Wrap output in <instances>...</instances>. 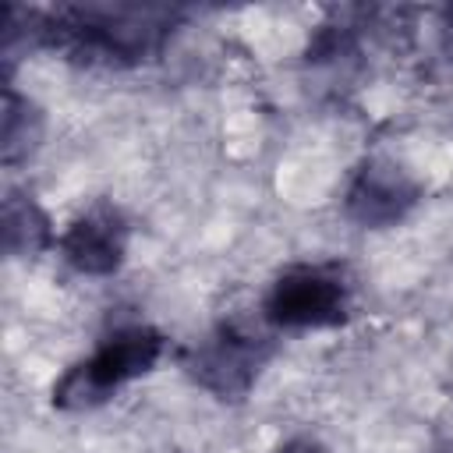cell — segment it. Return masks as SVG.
<instances>
[{"mask_svg": "<svg viewBox=\"0 0 453 453\" xmlns=\"http://www.w3.org/2000/svg\"><path fill=\"white\" fill-rule=\"evenodd\" d=\"M166 350V340L159 329L134 322V326H120L110 336L99 340V347L74 361L71 368H64V375L53 382L50 403L57 411H96L103 407L120 386L149 375L159 357Z\"/></svg>", "mask_w": 453, "mask_h": 453, "instance_id": "1", "label": "cell"}, {"mask_svg": "<svg viewBox=\"0 0 453 453\" xmlns=\"http://www.w3.org/2000/svg\"><path fill=\"white\" fill-rule=\"evenodd\" d=\"M354 290L336 265H287L265 290L262 319L273 329H336L350 319Z\"/></svg>", "mask_w": 453, "mask_h": 453, "instance_id": "2", "label": "cell"}, {"mask_svg": "<svg viewBox=\"0 0 453 453\" xmlns=\"http://www.w3.org/2000/svg\"><path fill=\"white\" fill-rule=\"evenodd\" d=\"M269 336H262L258 329L223 322L216 333H209L198 347L184 354V368L212 396L241 400L255 386L262 365L269 361Z\"/></svg>", "mask_w": 453, "mask_h": 453, "instance_id": "3", "label": "cell"}, {"mask_svg": "<svg viewBox=\"0 0 453 453\" xmlns=\"http://www.w3.org/2000/svg\"><path fill=\"white\" fill-rule=\"evenodd\" d=\"M421 202V180L389 156H372L354 173L343 209L365 230H386L407 219V212Z\"/></svg>", "mask_w": 453, "mask_h": 453, "instance_id": "4", "label": "cell"}, {"mask_svg": "<svg viewBox=\"0 0 453 453\" xmlns=\"http://www.w3.org/2000/svg\"><path fill=\"white\" fill-rule=\"evenodd\" d=\"M131 226L110 202H96L78 212L57 237V255L81 276H113L127 258Z\"/></svg>", "mask_w": 453, "mask_h": 453, "instance_id": "5", "label": "cell"}, {"mask_svg": "<svg viewBox=\"0 0 453 453\" xmlns=\"http://www.w3.org/2000/svg\"><path fill=\"white\" fill-rule=\"evenodd\" d=\"M0 223H4V251L11 258H39L50 248H57V237L60 234L53 230L50 212L35 202L32 191L11 188L4 195Z\"/></svg>", "mask_w": 453, "mask_h": 453, "instance_id": "6", "label": "cell"}, {"mask_svg": "<svg viewBox=\"0 0 453 453\" xmlns=\"http://www.w3.org/2000/svg\"><path fill=\"white\" fill-rule=\"evenodd\" d=\"M42 131H46V120H42V110L18 96L14 88L4 92V127H0V142H4V163H18V159H28L39 142H42Z\"/></svg>", "mask_w": 453, "mask_h": 453, "instance_id": "7", "label": "cell"}, {"mask_svg": "<svg viewBox=\"0 0 453 453\" xmlns=\"http://www.w3.org/2000/svg\"><path fill=\"white\" fill-rule=\"evenodd\" d=\"M276 453H329V449H326L319 439H311V435H294V439L280 442Z\"/></svg>", "mask_w": 453, "mask_h": 453, "instance_id": "8", "label": "cell"}]
</instances>
